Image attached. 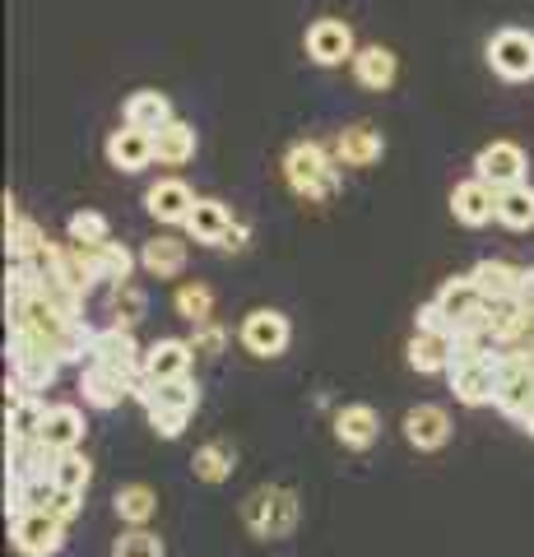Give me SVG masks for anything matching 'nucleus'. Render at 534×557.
I'll return each mask as SVG.
<instances>
[{
  "instance_id": "obj_38",
  "label": "nucleus",
  "mask_w": 534,
  "mask_h": 557,
  "mask_svg": "<svg viewBox=\"0 0 534 557\" xmlns=\"http://www.w3.org/2000/svg\"><path fill=\"white\" fill-rule=\"evenodd\" d=\"M172 307H177V317L191 321V325L214 321V293L204 288V284H182L177 298H172Z\"/></svg>"
},
{
  "instance_id": "obj_31",
  "label": "nucleus",
  "mask_w": 534,
  "mask_h": 557,
  "mask_svg": "<svg viewBox=\"0 0 534 557\" xmlns=\"http://www.w3.org/2000/svg\"><path fill=\"white\" fill-rule=\"evenodd\" d=\"M89 265H94V278L98 284H108V288H116V284H126L131 278V270H135V256H131V247H122V242H98V247H89Z\"/></svg>"
},
{
  "instance_id": "obj_47",
  "label": "nucleus",
  "mask_w": 534,
  "mask_h": 557,
  "mask_svg": "<svg viewBox=\"0 0 534 557\" xmlns=\"http://www.w3.org/2000/svg\"><path fill=\"white\" fill-rule=\"evenodd\" d=\"M516 298H521V302L530 307V317H534V270L521 274V288H516Z\"/></svg>"
},
{
  "instance_id": "obj_26",
  "label": "nucleus",
  "mask_w": 534,
  "mask_h": 557,
  "mask_svg": "<svg viewBox=\"0 0 534 557\" xmlns=\"http://www.w3.org/2000/svg\"><path fill=\"white\" fill-rule=\"evenodd\" d=\"M196 159V126H186V121L172 116L163 131H153V163L163 168H182Z\"/></svg>"
},
{
  "instance_id": "obj_15",
  "label": "nucleus",
  "mask_w": 534,
  "mask_h": 557,
  "mask_svg": "<svg viewBox=\"0 0 534 557\" xmlns=\"http://www.w3.org/2000/svg\"><path fill=\"white\" fill-rule=\"evenodd\" d=\"M405 442L413 450H437L451 442V413L442 405H413L405 413Z\"/></svg>"
},
{
  "instance_id": "obj_39",
  "label": "nucleus",
  "mask_w": 534,
  "mask_h": 557,
  "mask_svg": "<svg viewBox=\"0 0 534 557\" xmlns=\"http://www.w3.org/2000/svg\"><path fill=\"white\" fill-rule=\"evenodd\" d=\"M191 474L200 483H223L233 474V450L223 446V442H210V446H200L196 450V460H191Z\"/></svg>"
},
{
  "instance_id": "obj_9",
  "label": "nucleus",
  "mask_w": 534,
  "mask_h": 557,
  "mask_svg": "<svg viewBox=\"0 0 534 557\" xmlns=\"http://www.w3.org/2000/svg\"><path fill=\"white\" fill-rule=\"evenodd\" d=\"M89 362H102V368H116V372H126V376H145V348L135 344L131 325H116V321L94 330Z\"/></svg>"
},
{
  "instance_id": "obj_32",
  "label": "nucleus",
  "mask_w": 534,
  "mask_h": 557,
  "mask_svg": "<svg viewBox=\"0 0 534 557\" xmlns=\"http://www.w3.org/2000/svg\"><path fill=\"white\" fill-rule=\"evenodd\" d=\"M140 265H145L153 278H177V274L186 270V242H182V237H172V233L145 242Z\"/></svg>"
},
{
  "instance_id": "obj_21",
  "label": "nucleus",
  "mask_w": 534,
  "mask_h": 557,
  "mask_svg": "<svg viewBox=\"0 0 534 557\" xmlns=\"http://www.w3.org/2000/svg\"><path fill=\"white\" fill-rule=\"evenodd\" d=\"M437 307L446 311V317L456 321V330L464 325V321H474V317H484V307H488V298L479 293V284L470 274H456V278H446V284L437 288Z\"/></svg>"
},
{
  "instance_id": "obj_40",
  "label": "nucleus",
  "mask_w": 534,
  "mask_h": 557,
  "mask_svg": "<svg viewBox=\"0 0 534 557\" xmlns=\"http://www.w3.org/2000/svg\"><path fill=\"white\" fill-rule=\"evenodd\" d=\"M65 233H71V242H79V247H98V242L112 237V223H108V214H98V209H79V214H71V223H65Z\"/></svg>"
},
{
  "instance_id": "obj_18",
  "label": "nucleus",
  "mask_w": 534,
  "mask_h": 557,
  "mask_svg": "<svg viewBox=\"0 0 534 557\" xmlns=\"http://www.w3.org/2000/svg\"><path fill=\"white\" fill-rule=\"evenodd\" d=\"M108 163L116 172H145L153 163V131L122 126L108 135Z\"/></svg>"
},
{
  "instance_id": "obj_34",
  "label": "nucleus",
  "mask_w": 534,
  "mask_h": 557,
  "mask_svg": "<svg viewBox=\"0 0 534 557\" xmlns=\"http://www.w3.org/2000/svg\"><path fill=\"white\" fill-rule=\"evenodd\" d=\"M521 274L525 270H516V265H507V260H479V265L470 270V278L479 284V293H484V298L493 302V298H511L516 288H521Z\"/></svg>"
},
{
  "instance_id": "obj_14",
  "label": "nucleus",
  "mask_w": 534,
  "mask_h": 557,
  "mask_svg": "<svg viewBox=\"0 0 534 557\" xmlns=\"http://www.w3.org/2000/svg\"><path fill=\"white\" fill-rule=\"evenodd\" d=\"M451 214L464 228H484L497 219V186H488L484 177H470L451 190Z\"/></svg>"
},
{
  "instance_id": "obj_10",
  "label": "nucleus",
  "mask_w": 534,
  "mask_h": 557,
  "mask_svg": "<svg viewBox=\"0 0 534 557\" xmlns=\"http://www.w3.org/2000/svg\"><path fill=\"white\" fill-rule=\"evenodd\" d=\"M493 405L502 409L511 423H525V413L534 409V368L521 358V348H507V358H502V391H497Z\"/></svg>"
},
{
  "instance_id": "obj_11",
  "label": "nucleus",
  "mask_w": 534,
  "mask_h": 557,
  "mask_svg": "<svg viewBox=\"0 0 534 557\" xmlns=\"http://www.w3.org/2000/svg\"><path fill=\"white\" fill-rule=\"evenodd\" d=\"M525 168H530V159H525L521 145H511V139H493V145L479 149L474 177H484L488 186L507 190V186H516V182H525Z\"/></svg>"
},
{
  "instance_id": "obj_17",
  "label": "nucleus",
  "mask_w": 534,
  "mask_h": 557,
  "mask_svg": "<svg viewBox=\"0 0 534 557\" xmlns=\"http://www.w3.org/2000/svg\"><path fill=\"white\" fill-rule=\"evenodd\" d=\"M145 209L159 223H186V214L196 209V190L186 186L182 177H159L145 190Z\"/></svg>"
},
{
  "instance_id": "obj_1",
  "label": "nucleus",
  "mask_w": 534,
  "mask_h": 557,
  "mask_svg": "<svg viewBox=\"0 0 534 557\" xmlns=\"http://www.w3.org/2000/svg\"><path fill=\"white\" fill-rule=\"evenodd\" d=\"M135 399L145 405L149 413V428L159 432L163 442H177L186 423H191V413L200 409V386L191 381V372L186 376H172V381H145L135 386Z\"/></svg>"
},
{
  "instance_id": "obj_4",
  "label": "nucleus",
  "mask_w": 534,
  "mask_h": 557,
  "mask_svg": "<svg viewBox=\"0 0 534 557\" xmlns=\"http://www.w3.org/2000/svg\"><path fill=\"white\" fill-rule=\"evenodd\" d=\"M5 358H10V381L20 391H28V395H38V391H47L51 381L61 376V368L65 362L51 354L47 344H38L33 335H24V330H10V339H5Z\"/></svg>"
},
{
  "instance_id": "obj_45",
  "label": "nucleus",
  "mask_w": 534,
  "mask_h": 557,
  "mask_svg": "<svg viewBox=\"0 0 534 557\" xmlns=\"http://www.w3.org/2000/svg\"><path fill=\"white\" fill-rule=\"evenodd\" d=\"M79 502H84V493H71V487H57V493H51V502H47V511L57 516V520H65V525H71V520L79 516Z\"/></svg>"
},
{
  "instance_id": "obj_25",
  "label": "nucleus",
  "mask_w": 534,
  "mask_h": 557,
  "mask_svg": "<svg viewBox=\"0 0 534 557\" xmlns=\"http://www.w3.org/2000/svg\"><path fill=\"white\" fill-rule=\"evenodd\" d=\"M376 432H382V418H376L372 405H344L335 413V442L349 446V450H368L376 442Z\"/></svg>"
},
{
  "instance_id": "obj_23",
  "label": "nucleus",
  "mask_w": 534,
  "mask_h": 557,
  "mask_svg": "<svg viewBox=\"0 0 534 557\" xmlns=\"http://www.w3.org/2000/svg\"><path fill=\"white\" fill-rule=\"evenodd\" d=\"M233 223L237 219L223 200H196V209L186 214V233H191V242H200V247H223Z\"/></svg>"
},
{
  "instance_id": "obj_7",
  "label": "nucleus",
  "mask_w": 534,
  "mask_h": 557,
  "mask_svg": "<svg viewBox=\"0 0 534 557\" xmlns=\"http://www.w3.org/2000/svg\"><path fill=\"white\" fill-rule=\"evenodd\" d=\"M10 544L24 557H57L65 548V520L51 511H24L10 520Z\"/></svg>"
},
{
  "instance_id": "obj_42",
  "label": "nucleus",
  "mask_w": 534,
  "mask_h": 557,
  "mask_svg": "<svg viewBox=\"0 0 534 557\" xmlns=\"http://www.w3.org/2000/svg\"><path fill=\"white\" fill-rule=\"evenodd\" d=\"M112 557H167V553H163V539L159 534H149L145 525H135V530H126L112 544Z\"/></svg>"
},
{
  "instance_id": "obj_29",
  "label": "nucleus",
  "mask_w": 534,
  "mask_h": 557,
  "mask_svg": "<svg viewBox=\"0 0 534 557\" xmlns=\"http://www.w3.org/2000/svg\"><path fill=\"white\" fill-rule=\"evenodd\" d=\"M405 358H409V368L423 372V376L446 372V368H451V335H427V330H413Z\"/></svg>"
},
{
  "instance_id": "obj_27",
  "label": "nucleus",
  "mask_w": 534,
  "mask_h": 557,
  "mask_svg": "<svg viewBox=\"0 0 534 557\" xmlns=\"http://www.w3.org/2000/svg\"><path fill=\"white\" fill-rule=\"evenodd\" d=\"M38 437L51 450H79V442H84V413L75 405H47V418H42Z\"/></svg>"
},
{
  "instance_id": "obj_43",
  "label": "nucleus",
  "mask_w": 534,
  "mask_h": 557,
  "mask_svg": "<svg viewBox=\"0 0 534 557\" xmlns=\"http://www.w3.org/2000/svg\"><path fill=\"white\" fill-rule=\"evenodd\" d=\"M413 330H427V335H456V321L446 317V311L437 307V298H433V302L419 307V317H413Z\"/></svg>"
},
{
  "instance_id": "obj_22",
  "label": "nucleus",
  "mask_w": 534,
  "mask_h": 557,
  "mask_svg": "<svg viewBox=\"0 0 534 557\" xmlns=\"http://www.w3.org/2000/svg\"><path fill=\"white\" fill-rule=\"evenodd\" d=\"M42 251H47V233L33 219H24L20 209H14V200L5 196V256L10 260H42Z\"/></svg>"
},
{
  "instance_id": "obj_5",
  "label": "nucleus",
  "mask_w": 534,
  "mask_h": 557,
  "mask_svg": "<svg viewBox=\"0 0 534 557\" xmlns=\"http://www.w3.org/2000/svg\"><path fill=\"white\" fill-rule=\"evenodd\" d=\"M502 358H507V348H488L484 358L460 362V368L446 372L460 405H493L497 391H502Z\"/></svg>"
},
{
  "instance_id": "obj_41",
  "label": "nucleus",
  "mask_w": 534,
  "mask_h": 557,
  "mask_svg": "<svg viewBox=\"0 0 534 557\" xmlns=\"http://www.w3.org/2000/svg\"><path fill=\"white\" fill-rule=\"evenodd\" d=\"M94 483V465L79 450H61L57 456V487H71V493H89Z\"/></svg>"
},
{
  "instance_id": "obj_6",
  "label": "nucleus",
  "mask_w": 534,
  "mask_h": 557,
  "mask_svg": "<svg viewBox=\"0 0 534 557\" xmlns=\"http://www.w3.org/2000/svg\"><path fill=\"white\" fill-rule=\"evenodd\" d=\"M488 65L507 84L534 79V33L530 28H497L488 38Z\"/></svg>"
},
{
  "instance_id": "obj_24",
  "label": "nucleus",
  "mask_w": 534,
  "mask_h": 557,
  "mask_svg": "<svg viewBox=\"0 0 534 557\" xmlns=\"http://www.w3.org/2000/svg\"><path fill=\"white\" fill-rule=\"evenodd\" d=\"M349 65H353V79L372 94H386L395 84V75H400V61H395L390 47H358V57Z\"/></svg>"
},
{
  "instance_id": "obj_48",
  "label": "nucleus",
  "mask_w": 534,
  "mask_h": 557,
  "mask_svg": "<svg viewBox=\"0 0 534 557\" xmlns=\"http://www.w3.org/2000/svg\"><path fill=\"white\" fill-rule=\"evenodd\" d=\"M521 428H525V432H530V437H534V409L525 413V423H521Z\"/></svg>"
},
{
  "instance_id": "obj_49",
  "label": "nucleus",
  "mask_w": 534,
  "mask_h": 557,
  "mask_svg": "<svg viewBox=\"0 0 534 557\" xmlns=\"http://www.w3.org/2000/svg\"><path fill=\"white\" fill-rule=\"evenodd\" d=\"M525 339H530V344H534V317H530V330H525Z\"/></svg>"
},
{
  "instance_id": "obj_16",
  "label": "nucleus",
  "mask_w": 534,
  "mask_h": 557,
  "mask_svg": "<svg viewBox=\"0 0 534 557\" xmlns=\"http://www.w3.org/2000/svg\"><path fill=\"white\" fill-rule=\"evenodd\" d=\"M331 153H335L339 168H372L386 153V139H382V131H376V126H344L335 135Z\"/></svg>"
},
{
  "instance_id": "obj_20",
  "label": "nucleus",
  "mask_w": 534,
  "mask_h": 557,
  "mask_svg": "<svg viewBox=\"0 0 534 557\" xmlns=\"http://www.w3.org/2000/svg\"><path fill=\"white\" fill-rule=\"evenodd\" d=\"M42 418H47L42 395H28L14 381H5V437H38Z\"/></svg>"
},
{
  "instance_id": "obj_46",
  "label": "nucleus",
  "mask_w": 534,
  "mask_h": 557,
  "mask_svg": "<svg viewBox=\"0 0 534 557\" xmlns=\"http://www.w3.org/2000/svg\"><path fill=\"white\" fill-rule=\"evenodd\" d=\"M247 237H251V233H247V223H233V228H228V237H223V247H219V251H243V247H247Z\"/></svg>"
},
{
  "instance_id": "obj_37",
  "label": "nucleus",
  "mask_w": 534,
  "mask_h": 557,
  "mask_svg": "<svg viewBox=\"0 0 534 557\" xmlns=\"http://www.w3.org/2000/svg\"><path fill=\"white\" fill-rule=\"evenodd\" d=\"M108 307H112V317H116V325H140L145 321V311H149V298H145V288L140 284H116L112 288V298H108Z\"/></svg>"
},
{
  "instance_id": "obj_33",
  "label": "nucleus",
  "mask_w": 534,
  "mask_h": 557,
  "mask_svg": "<svg viewBox=\"0 0 534 557\" xmlns=\"http://www.w3.org/2000/svg\"><path fill=\"white\" fill-rule=\"evenodd\" d=\"M497 223H507L511 233L534 228V186L516 182L507 190H497Z\"/></svg>"
},
{
  "instance_id": "obj_19",
  "label": "nucleus",
  "mask_w": 534,
  "mask_h": 557,
  "mask_svg": "<svg viewBox=\"0 0 534 557\" xmlns=\"http://www.w3.org/2000/svg\"><path fill=\"white\" fill-rule=\"evenodd\" d=\"M191 358H196L191 339H153L145 348V381L186 376V372H191Z\"/></svg>"
},
{
  "instance_id": "obj_30",
  "label": "nucleus",
  "mask_w": 534,
  "mask_h": 557,
  "mask_svg": "<svg viewBox=\"0 0 534 557\" xmlns=\"http://www.w3.org/2000/svg\"><path fill=\"white\" fill-rule=\"evenodd\" d=\"M122 116H126V126L163 131L167 121H172V102H167V94H159V89H135V94L126 98Z\"/></svg>"
},
{
  "instance_id": "obj_36",
  "label": "nucleus",
  "mask_w": 534,
  "mask_h": 557,
  "mask_svg": "<svg viewBox=\"0 0 534 557\" xmlns=\"http://www.w3.org/2000/svg\"><path fill=\"white\" fill-rule=\"evenodd\" d=\"M112 511L122 516L126 525H149L153 511H159V497H153V487H145V483H126V487H116Z\"/></svg>"
},
{
  "instance_id": "obj_13",
  "label": "nucleus",
  "mask_w": 534,
  "mask_h": 557,
  "mask_svg": "<svg viewBox=\"0 0 534 557\" xmlns=\"http://www.w3.org/2000/svg\"><path fill=\"white\" fill-rule=\"evenodd\" d=\"M307 57H312L316 65H344V61H353L358 57V42H353V28L344 24V20H316L312 28H307Z\"/></svg>"
},
{
  "instance_id": "obj_8",
  "label": "nucleus",
  "mask_w": 534,
  "mask_h": 557,
  "mask_svg": "<svg viewBox=\"0 0 534 557\" xmlns=\"http://www.w3.org/2000/svg\"><path fill=\"white\" fill-rule=\"evenodd\" d=\"M237 339H243V348H247L251 358H280L284 348H288V339H293V325H288L284 311L256 307V311H247V321H243V330H237Z\"/></svg>"
},
{
  "instance_id": "obj_12",
  "label": "nucleus",
  "mask_w": 534,
  "mask_h": 557,
  "mask_svg": "<svg viewBox=\"0 0 534 557\" xmlns=\"http://www.w3.org/2000/svg\"><path fill=\"white\" fill-rule=\"evenodd\" d=\"M135 386H140V376H126V372H116V368H102V362H84V372H79L84 405H94V409H116L122 399L135 395Z\"/></svg>"
},
{
  "instance_id": "obj_35",
  "label": "nucleus",
  "mask_w": 534,
  "mask_h": 557,
  "mask_svg": "<svg viewBox=\"0 0 534 557\" xmlns=\"http://www.w3.org/2000/svg\"><path fill=\"white\" fill-rule=\"evenodd\" d=\"M47 293V265L42 260H10L5 270V302H28Z\"/></svg>"
},
{
  "instance_id": "obj_3",
  "label": "nucleus",
  "mask_w": 534,
  "mask_h": 557,
  "mask_svg": "<svg viewBox=\"0 0 534 557\" xmlns=\"http://www.w3.org/2000/svg\"><path fill=\"white\" fill-rule=\"evenodd\" d=\"M243 525L256 539H288L298 525V493L293 487H256L243 502Z\"/></svg>"
},
{
  "instance_id": "obj_2",
  "label": "nucleus",
  "mask_w": 534,
  "mask_h": 557,
  "mask_svg": "<svg viewBox=\"0 0 534 557\" xmlns=\"http://www.w3.org/2000/svg\"><path fill=\"white\" fill-rule=\"evenodd\" d=\"M284 177H288L298 200L321 205L339 190V163H335L331 149L316 145V139H298V145H288V153H284Z\"/></svg>"
},
{
  "instance_id": "obj_44",
  "label": "nucleus",
  "mask_w": 534,
  "mask_h": 557,
  "mask_svg": "<svg viewBox=\"0 0 534 557\" xmlns=\"http://www.w3.org/2000/svg\"><path fill=\"white\" fill-rule=\"evenodd\" d=\"M228 344V335H223V330L214 325V321H204V325H196V335H191V348L196 354H204V358H214L219 348Z\"/></svg>"
},
{
  "instance_id": "obj_28",
  "label": "nucleus",
  "mask_w": 534,
  "mask_h": 557,
  "mask_svg": "<svg viewBox=\"0 0 534 557\" xmlns=\"http://www.w3.org/2000/svg\"><path fill=\"white\" fill-rule=\"evenodd\" d=\"M525 330H530V307L516 298H493L488 302V335L497 344H516V339H525Z\"/></svg>"
}]
</instances>
